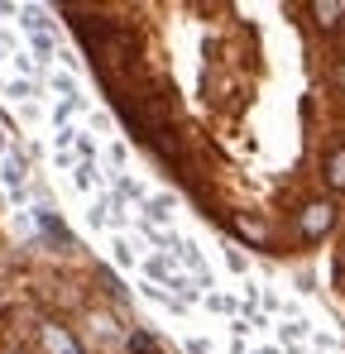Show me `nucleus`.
I'll return each instance as SVG.
<instances>
[{
	"mask_svg": "<svg viewBox=\"0 0 345 354\" xmlns=\"http://www.w3.org/2000/svg\"><path fill=\"white\" fill-rule=\"evenodd\" d=\"M144 273H149V278H159V283H168V288H177L182 301H192V297H197V283H192L187 273H177L163 254H149V259H144Z\"/></svg>",
	"mask_w": 345,
	"mask_h": 354,
	"instance_id": "obj_1",
	"label": "nucleus"
},
{
	"mask_svg": "<svg viewBox=\"0 0 345 354\" xmlns=\"http://www.w3.org/2000/svg\"><path fill=\"white\" fill-rule=\"evenodd\" d=\"M331 221H336V206H331V201H312V206L302 211L297 225H302V235H307V239H321L326 230H331Z\"/></svg>",
	"mask_w": 345,
	"mask_h": 354,
	"instance_id": "obj_2",
	"label": "nucleus"
},
{
	"mask_svg": "<svg viewBox=\"0 0 345 354\" xmlns=\"http://www.w3.org/2000/svg\"><path fill=\"white\" fill-rule=\"evenodd\" d=\"M91 221H96V225H130V216H125V196H120V192H101Z\"/></svg>",
	"mask_w": 345,
	"mask_h": 354,
	"instance_id": "obj_3",
	"label": "nucleus"
},
{
	"mask_svg": "<svg viewBox=\"0 0 345 354\" xmlns=\"http://www.w3.org/2000/svg\"><path fill=\"white\" fill-rule=\"evenodd\" d=\"M39 340H44V350H48V354H82V350H77V340H72L62 326H44Z\"/></svg>",
	"mask_w": 345,
	"mask_h": 354,
	"instance_id": "obj_4",
	"label": "nucleus"
},
{
	"mask_svg": "<svg viewBox=\"0 0 345 354\" xmlns=\"http://www.w3.org/2000/svg\"><path fill=\"white\" fill-rule=\"evenodd\" d=\"M307 335H312V326H307L302 316H288L283 326H278V340H283V345H302Z\"/></svg>",
	"mask_w": 345,
	"mask_h": 354,
	"instance_id": "obj_5",
	"label": "nucleus"
},
{
	"mask_svg": "<svg viewBox=\"0 0 345 354\" xmlns=\"http://www.w3.org/2000/svg\"><path fill=\"white\" fill-rule=\"evenodd\" d=\"M72 182H77L82 192H96V187H101V177H96V163H72Z\"/></svg>",
	"mask_w": 345,
	"mask_h": 354,
	"instance_id": "obj_6",
	"label": "nucleus"
},
{
	"mask_svg": "<svg viewBox=\"0 0 345 354\" xmlns=\"http://www.w3.org/2000/svg\"><path fill=\"white\" fill-rule=\"evenodd\" d=\"M235 230L249 244H264V221H254V216H235Z\"/></svg>",
	"mask_w": 345,
	"mask_h": 354,
	"instance_id": "obj_7",
	"label": "nucleus"
},
{
	"mask_svg": "<svg viewBox=\"0 0 345 354\" xmlns=\"http://www.w3.org/2000/svg\"><path fill=\"white\" fill-rule=\"evenodd\" d=\"M326 177H331V187H345V149H336L326 158Z\"/></svg>",
	"mask_w": 345,
	"mask_h": 354,
	"instance_id": "obj_8",
	"label": "nucleus"
},
{
	"mask_svg": "<svg viewBox=\"0 0 345 354\" xmlns=\"http://www.w3.org/2000/svg\"><path fill=\"white\" fill-rule=\"evenodd\" d=\"M130 354H159V340L144 335V330H134V335H130Z\"/></svg>",
	"mask_w": 345,
	"mask_h": 354,
	"instance_id": "obj_9",
	"label": "nucleus"
},
{
	"mask_svg": "<svg viewBox=\"0 0 345 354\" xmlns=\"http://www.w3.org/2000/svg\"><path fill=\"white\" fill-rule=\"evenodd\" d=\"M312 15H317V19H321V24L331 29V24L341 19V5H312Z\"/></svg>",
	"mask_w": 345,
	"mask_h": 354,
	"instance_id": "obj_10",
	"label": "nucleus"
},
{
	"mask_svg": "<svg viewBox=\"0 0 345 354\" xmlns=\"http://www.w3.org/2000/svg\"><path fill=\"white\" fill-rule=\"evenodd\" d=\"M240 354H278V350H269V345H264V350H240Z\"/></svg>",
	"mask_w": 345,
	"mask_h": 354,
	"instance_id": "obj_11",
	"label": "nucleus"
},
{
	"mask_svg": "<svg viewBox=\"0 0 345 354\" xmlns=\"http://www.w3.org/2000/svg\"><path fill=\"white\" fill-rule=\"evenodd\" d=\"M0 149H5V134H0Z\"/></svg>",
	"mask_w": 345,
	"mask_h": 354,
	"instance_id": "obj_12",
	"label": "nucleus"
}]
</instances>
